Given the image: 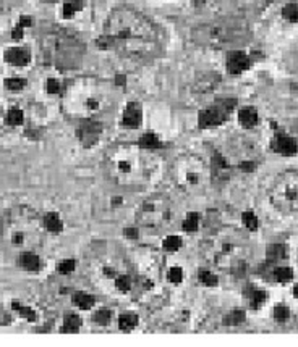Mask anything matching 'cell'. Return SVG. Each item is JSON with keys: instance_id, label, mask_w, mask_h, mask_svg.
Returning <instances> with one entry per match:
<instances>
[{"instance_id": "cell-43", "label": "cell", "mask_w": 298, "mask_h": 347, "mask_svg": "<svg viewBox=\"0 0 298 347\" xmlns=\"http://www.w3.org/2000/svg\"><path fill=\"white\" fill-rule=\"evenodd\" d=\"M167 280L172 284H180L183 281V270L180 267L170 268L169 273H167Z\"/></svg>"}, {"instance_id": "cell-18", "label": "cell", "mask_w": 298, "mask_h": 347, "mask_svg": "<svg viewBox=\"0 0 298 347\" xmlns=\"http://www.w3.org/2000/svg\"><path fill=\"white\" fill-rule=\"evenodd\" d=\"M5 62L10 63L13 66H26L29 62H31V54H29V50L25 47H10L5 50Z\"/></svg>"}, {"instance_id": "cell-29", "label": "cell", "mask_w": 298, "mask_h": 347, "mask_svg": "<svg viewBox=\"0 0 298 347\" xmlns=\"http://www.w3.org/2000/svg\"><path fill=\"white\" fill-rule=\"evenodd\" d=\"M81 326V318L74 313H68L63 320V326L62 331L63 333H77Z\"/></svg>"}, {"instance_id": "cell-33", "label": "cell", "mask_w": 298, "mask_h": 347, "mask_svg": "<svg viewBox=\"0 0 298 347\" xmlns=\"http://www.w3.org/2000/svg\"><path fill=\"white\" fill-rule=\"evenodd\" d=\"M282 18L288 23H298V4L290 2L282 9Z\"/></svg>"}, {"instance_id": "cell-37", "label": "cell", "mask_w": 298, "mask_h": 347, "mask_svg": "<svg viewBox=\"0 0 298 347\" xmlns=\"http://www.w3.org/2000/svg\"><path fill=\"white\" fill-rule=\"evenodd\" d=\"M5 122H7V125H10V126H20L21 123H23V111H21L20 108L9 110Z\"/></svg>"}, {"instance_id": "cell-38", "label": "cell", "mask_w": 298, "mask_h": 347, "mask_svg": "<svg viewBox=\"0 0 298 347\" xmlns=\"http://www.w3.org/2000/svg\"><path fill=\"white\" fill-rule=\"evenodd\" d=\"M12 308H13L15 312H18L21 316H25V318L29 320V321H34L36 320V313H34L33 308H29V307H26L23 304H18V302H13Z\"/></svg>"}, {"instance_id": "cell-25", "label": "cell", "mask_w": 298, "mask_h": 347, "mask_svg": "<svg viewBox=\"0 0 298 347\" xmlns=\"http://www.w3.org/2000/svg\"><path fill=\"white\" fill-rule=\"evenodd\" d=\"M271 273H272V280L280 284H287L293 280V270L288 267H275Z\"/></svg>"}, {"instance_id": "cell-46", "label": "cell", "mask_w": 298, "mask_h": 347, "mask_svg": "<svg viewBox=\"0 0 298 347\" xmlns=\"http://www.w3.org/2000/svg\"><path fill=\"white\" fill-rule=\"evenodd\" d=\"M46 87H47V92H50V94H58V92L62 90V84H60V82H58V79H55V78L47 79Z\"/></svg>"}, {"instance_id": "cell-23", "label": "cell", "mask_w": 298, "mask_h": 347, "mask_svg": "<svg viewBox=\"0 0 298 347\" xmlns=\"http://www.w3.org/2000/svg\"><path fill=\"white\" fill-rule=\"evenodd\" d=\"M42 223H44V228H46L49 233H54V235H58V233L63 231L62 218L58 216V213H55V212L46 213V216L42 218Z\"/></svg>"}, {"instance_id": "cell-53", "label": "cell", "mask_w": 298, "mask_h": 347, "mask_svg": "<svg viewBox=\"0 0 298 347\" xmlns=\"http://www.w3.org/2000/svg\"><path fill=\"white\" fill-rule=\"evenodd\" d=\"M44 2H60V0H44Z\"/></svg>"}, {"instance_id": "cell-22", "label": "cell", "mask_w": 298, "mask_h": 347, "mask_svg": "<svg viewBox=\"0 0 298 347\" xmlns=\"http://www.w3.org/2000/svg\"><path fill=\"white\" fill-rule=\"evenodd\" d=\"M284 66L288 73L298 76V42H295L284 55Z\"/></svg>"}, {"instance_id": "cell-14", "label": "cell", "mask_w": 298, "mask_h": 347, "mask_svg": "<svg viewBox=\"0 0 298 347\" xmlns=\"http://www.w3.org/2000/svg\"><path fill=\"white\" fill-rule=\"evenodd\" d=\"M78 139L85 147H93L101 141L102 134H104V126L101 122L94 118H86L81 122V125L78 126Z\"/></svg>"}, {"instance_id": "cell-31", "label": "cell", "mask_w": 298, "mask_h": 347, "mask_svg": "<svg viewBox=\"0 0 298 347\" xmlns=\"http://www.w3.org/2000/svg\"><path fill=\"white\" fill-rule=\"evenodd\" d=\"M242 221L245 224V228H247L248 231H251V233L258 231V228H259L258 216H256V213H253L251 210H247V212L242 213Z\"/></svg>"}, {"instance_id": "cell-10", "label": "cell", "mask_w": 298, "mask_h": 347, "mask_svg": "<svg viewBox=\"0 0 298 347\" xmlns=\"http://www.w3.org/2000/svg\"><path fill=\"white\" fill-rule=\"evenodd\" d=\"M271 205L282 215L298 213V173L284 171L275 178L269 189Z\"/></svg>"}, {"instance_id": "cell-34", "label": "cell", "mask_w": 298, "mask_h": 347, "mask_svg": "<svg viewBox=\"0 0 298 347\" xmlns=\"http://www.w3.org/2000/svg\"><path fill=\"white\" fill-rule=\"evenodd\" d=\"M118 325H120L123 331H131L138 325V316L135 313H123L120 315V318H118Z\"/></svg>"}, {"instance_id": "cell-13", "label": "cell", "mask_w": 298, "mask_h": 347, "mask_svg": "<svg viewBox=\"0 0 298 347\" xmlns=\"http://www.w3.org/2000/svg\"><path fill=\"white\" fill-rule=\"evenodd\" d=\"M133 262L135 267L139 270V273L146 278H154L161 271L162 260L159 254L151 249H139L133 254Z\"/></svg>"}, {"instance_id": "cell-49", "label": "cell", "mask_w": 298, "mask_h": 347, "mask_svg": "<svg viewBox=\"0 0 298 347\" xmlns=\"http://www.w3.org/2000/svg\"><path fill=\"white\" fill-rule=\"evenodd\" d=\"M33 25V20L31 18H29V17H26V15H25V17H21L20 20H18V23H17V26L18 28H29V26H31Z\"/></svg>"}, {"instance_id": "cell-17", "label": "cell", "mask_w": 298, "mask_h": 347, "mask_svg": "<svg viewBox=\"0 0 298 347\" xmlns=\"http://www.w3.org/2000/svg\"><path fill=\"white\" fill-rule=\"evenodd\" d=\"M143 122V108L138 102H128L122 113V126L128 130H136Z\"/></svg>"}, {"instance_id": "cell-11", "label": "cell", "mask_w": 298, "mask_h": 347, "mask_svg": "<svg viewBox=\"0 0 298 347\" xmlns=\"http://www.w3.org/2000/svg\"><path fill=\"white\" fill-rule=\"evenodd\" d=\"M135 208V200L131 195L120 191H107L96 197L94 216L101 221H118Z\"/></svg>"}, {"instance_id": "cell-41", "label": "cell", "mask_w": 298, "mask_h": 347, "mask_svg": "<svg viewBox=\"0 0 298 347\" xmlns=\"http://www.w3.org/2000/svg\"><path fill=\"white\" fill-rule=\"evenodd\" d=\"M115 286L120 292H128L131 289V278L126 275H120L115 278Z\"/></svg>"}, {"instance_id": "cell-47", "label": "cell", "mask_w": 298, "mask_h": 347, "mask_svg": "<svg viewBox=\"0 0 298 347\" xmlns=\"http://www.w3.org/2000/svg\"><path fill=\"white\" fill-rule=\"evenodd\" d=\"M9 323H12V316L2 305H0V326H5V325H9Z\"/></svg>"}, {"instance_id": "cell-3", "label": "cell", "mask_w": 298, "mask_h": 347, "mask_svg": "<svg viewBox=\"0 0 298 347\" xmlns=\"http://www.w3.org/2000/svg\"><path fill=\"white\" fill-rule=\"evenodd\" d=\"M44 223L36 210L26 205L13 207L0 218V241L13 249L33 251L42 243Z\"/></svg>"}, {"instance_id": "cell-48", "label": "cell", "mask_w": 298, "mask_h": 347, "mask_svg": "<svg viewBox=\"0 0 298 347\" xmlns=\"http://www.w3.org/2000/svg\"><path fill=\"white\" fill-rule=\"evenodd\" d=\"M238 168L240 170H243V171H255V168H256V163L253 162V160H243V162H240V165H238Z\"/></svg>"}, {"instance_id": "cell-44", "label": "cell", "mask_w": 298, "mask_h": 347, "mask_svg": "<svg viewBox=\"0 0 298 347\" xmlns=\"http://www.w3.org/2000/svg\"><path fill=\"white\" fill-rule=\"evenodd\" d=\"M5 86H7V89H10V90H21L26 86V79H23V78H9L5 81Z\"/></svg>"}, {"instance_id": "cell-32", "label": "cell", "mask_w": 298, "mask_h": 347, "mask_svg": "<svg viewBox=\"0 0 298 347\" xmlns=\"http://www.w3.org/2000/svg\"><path fill=\"white\" fill-rule=\"evenodd\" d=\"M81 9H83V4H81V0H66V2L63 4V9H62L63 18L74 17V15H77Z\"/></svg>"}, {"instance_id": "cell-2", "label": "cell", "mask_w": 298, "mask_h": 347, "mask_svg": "<svg viewBox=\"0 0 298 347\" xmlns=\"http://www.w3.org/2000/svg\"><path fill=\"white\" fill-rule=\"evenodd\" d=\"M104 171L122 189H141L158 176L159 160L153 150L122 144L107 150L104 157Z\"/></svg>"}, {"instance_id": "cell-24", "label": "cell", "mask_w": 298, "mask_h": 347, "mask_svg": "<svg viewBox=\"0 0 298 347\" xmlns=\"http://www.w3.org/2000/svg\"><path fill=\"white\" fill-rule=\"evenodd\" d=\"M266 257L269 263H279L287 259V246L285 244H272L267 247Z\"/></svg>"}, {"instance_id": "cell-27", "label": "cell", "mask_w": 298, "mask_h": 347, "mask_svg": "<svg viewBox=\"0 0 298 347\" xmlns=\"http://www.w3.org/2000/svg\"><path fill=\"white\" fill-rule=\"evenodd\" d=\"M73 302L77 304V307H80L81 310H89V308H93L94 305V297L91 296V294H88V292H77L73 296Z\"/></svg>"}, {"instance_id": "cell-52", "label": "cell", "mask_w": 298, "mask_h": 347, "mask_svg": "<svg viewBox=\"0 0 298 347\" xmlns=\"http://www.w3.org/2000/svg\"><path fill=\"white\" fill-rule=\"evenodd\" d=\"M292 294H293V297H295V299H298V284H295V286H293Z\"/></svg>"}, {"instance_id": "cell-19", "label": "cell", "mask_w": 298, "mask_h": 347, "mask_svg": "<svg viewBox=\"0 0 298 347\" xmlns=\"http://www.w3.org/2000/svg\"><path fill=\"white\" fill-rule=\"evenodd\" d=\"M238 123H240L245 130H251V128L258 126L259 115L255 107H243L238 111Z\"/></svg>"}, {"instance_id": "cell-40", "label": "cell", "mask_w": 298, "mask_h": 347, "mask_svg": "<svg viewBox=\"0 0 298 347\" xmlns=\"http://www.w3.org/2000/svg\"><path fill=\"white\" fill-rule=\"evenodd\" d=\"M245 4L250 5L251 9H256V10H264L267 7H271L274 4L280 2V0H243Z\"/></svg>"}, {"instance_id": "cell-1", "label": "cell", "mask_w": 298, "mask_h": 347, "mask_svg": "<svg viewBox=\"0 0 298 347\" xmlns=\"http://www.w3.org/2000/svg\"><path fill=\"white\" fill-rule=\"evenodd\" d=\"M99 47L131 60H151L164 52L166 37L161 26L131 7H117L104 23Z\"/></svg>"}, {"instance_id": "cell-50", "label": "cell", "mask_w": 298, "mask_h": 347, "mask_svg": "<svg viewBox=\"0 0 298 347\" xmlns=\"http://www.w3.org/2000/svg\"><path fill=\"white\" fill-rule=\"evenodd\" d=\"M12 37H13L15 41H20L21 37H23V28H18V26H15L13 33H12Z\"/></svg>"}, {"instance_id": "cell-39", "label": "cell", "mask_w": 298, "mask_h": 347, "mask_svg": "<svg viewBox=\"0 0 298 347\" xmlns=\"http://www.w3.org/2000/svg\"><path fill=\"white\" fill-rule=\"evenodd\" d=\"M199 281L204 286H207V288H214V286H217L219 283L217 276L211 273V271H199Z\"/></svg>"}, {"instance_id": "cell-21", "label": "cell", "mask_w": 298, "mask_h": 347, "mask_svg": "<svg viewBox=\"0 0 298 347\" xmlns=\"http://www.w3.org/2000/svg\"><path fill=\"white\" fill-rule=\"evenodd\" d=\"M20 263L26 271H31V273H36V271L41 270V259L37 257V254L34 251H26L21 254Z\"/></svg>"}, {"instance_id": "cell-20", "label": "cell", "mask_w": 298, "mask_h": 347, "mask_svg": "<svg viewBox=\"0 0 298 347\" xmlns=\"http://www.w3.org/2000/svg\"><path fill=\"white\" fill-rule=\"evenodd\" d=\"M247 299H248V304L253 310H259L261 307H263L267 302V292L263 289H258V288H248L247 291Z\"/></svg>"}, {"instance_id": "cell-9", "label": "cell", "mask_w": 298, "mask_h": 347, "mask_svg": "<svg viewBox=\"0 0 298 347\" xmlns=\"http://www.w3.org/2000/svg\"><path fill=\"white\" fill-rule=\"evenodd\" d=\"M174 205L164 194H153L136 208L138 223L147 229H162L172 223Z\"/></svg>"}, {"instance_id": "cell-30", "label": "cell", "mask_w": 298, "mask_h": 347, "mask_svg": "<svg viewBox=\"0 0 298 347\" xmlns=\"http://www.w3.org/2000/svg\"><path fill=\"white\" fill-rule=\"evenodd\" d=\"M245 318H247V315H245L243 310H240V308H235V310L229 312L226 315V318H224V323L229 326H238L242 325V323L245 321Z\"/></svg>"}, {"instance_id": "cell-28", "label": "cell", "mask_w": 298, "mask_h": 347, "mask_svg": "<svg viewBox=\"0 0 298 347\" xmlns=\"http://www.w3.org/2000/svg\"><path fill=\"white\" fill-rule=\"evenodd\" d=\"M199 224H201V216H199V213L191 212V213L186 215V218L183 220L182 228H183V231H186V233H196V231L199 229Z\"/></svg>"}, {"instance_id": "cell-45", "label": "cell", "mask_w": 298, "mask_h": 347, "mask_svg": "<svg viewBox=\"0 0 298 347\" xmlns=\"http://www.w3.org/2000/svg\"><path fill=\"white\" fill-rule=\"evenodd\" d=\"M57 270L60 271V273H63V275L71 273V271L74 270V260L66 259V260H63V262H60V263L57 265Z\"/></svg>"}, {"instance_id": "cell-16", "label": "cell", "mask_w": 298, "mask_h": 347, "mask_svg": "<svg viewBox=\"0 0 298 347\" xmlns=\"http://www.w3.org/2000/svg\"><path fill=\"white\" fill-rule=\"evenodd\" d=\"M226 66L230 74L237 76V74L245 73L251 66V58L242 50H232V52H229V55H227Z\"/></svg>"}, {"instance_id": "cell-15", "label": "cell", "mask_w": 298, "mask_h": 347, "mask_svg": "<svg viewBox=\"0 0 298 347\" xmlns=\"http://www.w3.org/2000/svg\"><path fill=\"white\" fill-rule=\"evenodd\" d=\"M271 149L272 152L284 155V157H293L298 152V144L296 141L285 133L277 131L271 139Z\"/></svg>"}, {"instance_id": "cell-35", "label": "cell", "mask_w": 298, "mask_h": 347, "mask_svg": "<svg viewBox=\"0 0 298 347\" xmlns=\"http://www.w3.org/2000/svg\"><path fill=\"white\" fill-rule=\"evenodd\" d=\"M290 318V308L285 304H277L274 307V320L279 323H285Z\"/></svg>"}, {"instance_id": "cell-6", "label": "cell", "mask_w": 298, "mask_h": 347, "mask_svg": "<svg viewBox=\"0 0 298 347\" xmlns=\"http://www.w3.org/2000/svg\"><path fill=\"white\" fill-rule=\"evenodd\" d=\"M250 37V26L242 18H219L198 25L191 31L195 44L209 49H226L247 42Z\"/></svg>"}, {"instance_id": "cell-12", "label": "cell", "mask_w": 298, "mask_h": 347, "mask_svg": "<svg viewBox=\"0 0 298 347\" xmlns=\"http://www.w3.org/2000/svg\"><path fill=\"white\" fill-rule=\"evenodd\" d=\"M237 105L235 99H220L211 103L209 107L201 110L198 115V126L201 130H211V128H217L222 123H226L230 113L234 111Z\"/></svg>"}, {"instance_id": "cell-8", "label": "cell", "mask_w": 298, "mask_h": 347, "mask_svg": "<svg viewBox=\"0 0 298 347\" xmlns=\"http://www.w3.org/2000/svg\"><path fill=\"white\" fill-rule=\"evenodd\" d=\"M174 183L186 194H201L209 184L211 170L204 160L193 154H183L170 167Z\"/></svg>"}, {"instance_id": "cell-7", "label": "cell", "mask_w": 298, "mask_h": 347, "mask_svg": "<svg viewBox=\"0 0 298 347\" xmlns=\"http://www.w3.org/2000/svg\"><path fill=\"white\" fill-rule=\"evenodd\" d=\"M41 54L44 62L58 70H73L85 57V45L74 34L58 29L47 33L41 41Z\"/></svg>"}, {"instance_id": "cell-51", "label": "cell", "mask_w": 298, "mask_h": 347, "mask_svg": "<svg viewBox=\"0 0 298 347\" xmlns=\"http://www.w3.org/2000/svg\"><path fill=\"white\" fill-rule=\"evenodd\" d=\"M125 233H126V236L131 238V239H135V238H136V235H138L136 228H126V229H125Z\"/></svg>"}, {"instance_id": "cell-36", "label": "cell", "mask_w": 298, "mask_h": 347, "mask_svg": "<svg viewBox=\"0 0 298 347\" xmlns=\"http://www.w3.org/2000/svg\"><path fill=\"white\" fill-rule=\"evenodd\" d=\"M182 244H183V241L180 236H167L166 239H164V249H166L167 252L180 251Z\"/></svg>"}, {"instance_id": "cell-26", "label": "cell", "mask_w": 298, "mask_h": 347, "mask_svg": "<svg viewBox=\"0 0 298 347\" xmlns=\"http://www.w3.org/2000/svg\"><path fill=\"white\" fill-rule=\"evenodd\" d=\"M138 146L146 149V150H154V149L161 147V141L154 133L149 131V133H144L143 136H141L139 141H138Z\"/></svg>"}, {"instance_id": "cell-42", "label": "cell", "mask_w": 298, "mask_h": 347, "mask_svg": "<svg viewBox=\"0 0 298 347\" xmlns=\"http://www.w3.org/2000/svg\"><path fill=\"white\" fill-rule=\"evenodd\" d=\"M93 318H94L96 323H98V325L106 326V325H109L110 320H112V312L110 310H98L94 313Z\"/></svg>"}, {"instance_id": "cell-5", "label": "cell", "mask_w": 298, "mask_h": 347, "mask_svg": "<svg viewBox=\"0 0 298 347\" xmlns=\"http://www.w3.org/2000/svg\"><path fill=\"white\" fill-rule=\"evenodd\" d=\"M247 239L235 229H217L206 243V255L219 268L240 276L247 270Z\"/></svg>"}, {"instance_id": "cell-4", "label": "cell", "mask_w": 298, "mask_h": 347, "mask_svg": "<svg viewBox=\"0 0 298 347\" xmlns=\"http://www.w3.org/2000/svg\"><path fill=\"white\" fill-rule=\"evenodd\" d=\"M110 105V90L98 79H77L65 89L63 110L74 118H96Z\"/></svg>"}]
</instances>
